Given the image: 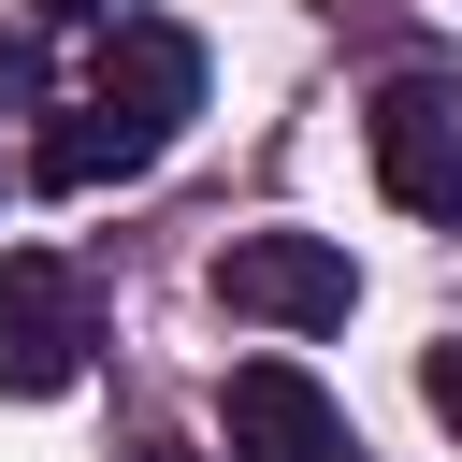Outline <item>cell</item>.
Wrapping results in <instances>:
<instances>
[{"label": "cell", "instance_id": "cell-1", "mask_svg": "<svg viewBox=\"0 0 462 462\" xmlns=\"http://www.w3.org/2000/svg\"><path fill=\"white\" fill-rule=\"evenodd\" d=\"M202 116V43L173 29V14H116L101 29V72H87V101L72 116H43V144H29V188H116V173H144V159H173V130Z\"/></svg>", "mask_w": 462, "mask_h": 462}, {"label": "cell", "instance_id": "cell-2", "mask_svg": "<svg viewBox=\"0 0 462 462\" xmlns=\"http://www.w3.org/2000/svg\"><path fill=\"white\" fill-rule=\"evenodd\" d=\"M87 346H101V289H87L58 245H14V260H0V390H14V404H58V390L87 375Z\"/></svg>", "mask_w": 462, "mask_h": 462}, {"label": "cell", "instance_id": "cell-3", "mask_svg": "<svg viewBox=\"0 0 462 462\" xmlns=\"http://www.w3.org/2000/svg\"><path fill=\"white\" fill-rule=\"evenodd\" d=\"M217 303H231V318H274V332H346L361 260H346L332 231H231V245H217Z\"/></svg>", "mask_w": 462, "mask_h": 462}, {"label": "cell", "instance_id": "cell-4", "mask_svg": "<svg viewBox=\"0 0 462 462\" xmlns=\"http://www.w3.org/2000/svg\"><path fill=\"white\" fill-rule=\"evenodd\" d=\"M361 144H375V188H390L404 217H433V231H462V101H448L433 72H404V87H375V116H361Z\"/></svg>", "mask_w": 462, "mask_h": 462}, {"label": "cell", "instance_id": "cell-5", "mask_svg": "<svg viewBox=\"0 0 462 462\" xmlns=\"http://www.w3.org/2000/svg\"><path fill=\"white\" fill-rule=\"evenodd\" d=\"M217 419H231V462H361V433H346V404L303 375V361H231V390H217Z\"/></svg>", "mask_w": 462, "mask_h": 462}, {"label": "cell", "instance_id": "cell-6", "mask_svg": "<svg viewBox=\"0 0 462 462\" xmlns=\"http://www.w3.org/2000/svg\"><path fill=\"white\" fill-rule=\"evenodd\" d=\"M0 101H43V43L29 29H0Z\"/></svg>", "mask_w": 462, "mask_h": 462}, {"label": "cell", "instance_id": "cell-7", "mask_svg": "<svg viewBox=\"0 0 462 462\" xmlns=\"http://www.w3.org/2000/svg\"><path fill=\"white\" fill-rule=\"evenodd\" d=\"M419 404H433V419L462 433V346H433V361H419Z\"/></svg>", "mask_w": 462, "mask_h": 462}, {"label": "cell", "instance_id": "cell-8", "mask_svg": "<svg viewBox=\"0 0 462 462\" xmlns=\"http://www.w3.org/2000/svg\"><path fill=\"white\" fill-rule=\"evenodd\" d=\"M130 462H202V448H173V433H159V448H130Z\"/></svg>", "mask_w": 462, "mask_h": 462}, {"label": "cell", "instance_id": "cell-9", "mask_svg": "<svg viewBox=\"0 0 462 462\" xmlns=\"http://www.w3.org/2000/svg\"><path fill=\"white\" fill-rule=\"evenodd\" d=\"M29 14H58V29H72V14H101V0H29Z\"/></svg>", "mask_w": 462, "mask_h": 462}]
</instances>
